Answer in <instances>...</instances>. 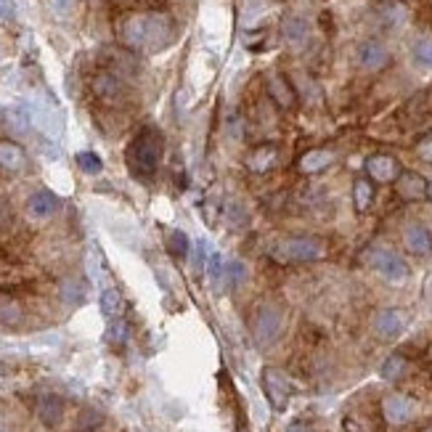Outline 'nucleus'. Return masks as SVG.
Returning a JSON list of instances; mask_svg holds the SVG:
<instances>
[{"instance_id": "obj_33", "label": "nucleus", "mask_w": 432, "mask_h": 432, "mask_svg": "<svg viewBox=\"0 0 432 432\" xmlns=\"http://www.w3.org/2000/svg\"><path fill=\"white\" fill-rule=\"evenodd\" d=\"M419 157H422V160H427V162H432V135L430 138H424L422 143H419Z\"/></svg>"}, {"instance_id": "obj_2", "label": "nucleus", "mask_w": 432, "mask_h": 432, "mask_svg": "<svg viewBox=\"0 0 432 432\" xmlns=\"http://www.w3.org/2000/svg\"><path fill=\"white\" fill-rule=\"evenodd\" d=\"M128 168H130L133 175L138 178H151L157 168H160V157H162V135L157 128H143L133 143L128 146Z\"/></svg>"}, {"instance_id": "obj_35", "label": "nucleus", "mask_w": 432, "mask_h": 432, "mask_svg": "<svg viewBox=\"0 0 432 432\" xmlns=\"http://www.w3.org/2000/svg\"><path fill=\"white\" fill-rule=\"evenodd\" d=\"M287 432H310V430L305 427V424H292V427H289Z\"/></svg>"}, {"instance_id": "obj_7", "label": "nucleus", "mask_w": 432, "mask_h": 432, "mask_svg": "<svg viewBox=\"0 0 432 432\" xmlns=\"http://www.w3.org/2000/svg\"><path fill=\"white\" fill-rule=\"evenodd\" d=\"M93 93L103 103H120L125 98V83L117 72H98L93 77Z\"/></svg>"}, {"instance_id": "obj_27", "label": "nucleus", "mask_w": 432, "mask_h": 432, "mask_svg": "<svg viewBox=\"0 0 432 432\" xmlns=\"http://www.w3.org/2000/svg\"><path fill=\"white\" fill-rule=\"evenodd\" d=\"M406 371V358L403 356H390L382 364V369H379V374H382V379H387V382H395V379H401Z\"/></svg>"}, {"instance_id": "obj_18", "label": "nucleus", "mask_w": 432, "mask_h": 432, "mask_svg": "<svg viewBox=\"0 0 432 432\" xmlns=\"http://www.w3.org/2000/svg\"><path fill=\"white\" fill-rule=\"evenodd\" d=\"M408 21V11L401 3H385L379 9V24L385 29H401Z\"/></svg>"}, {"instance_id": "obj_36", "label": "nucleus", "mask_w": 432, "mask_h": 432, "mask_svg": "<svg viewBox=\"0 0 432 432\" xmlns=\"http://www.w3.org/2000/svg\"><path fill=\"white\" fill-rule=\"evenodd\" d=\"M427 197L432 199V183H430V186H427Z\"/></svg>"}, {"instance_id": "obj_15", "label": "nucleus", "mask_w": 432, "mask_h": 432, "mask_svg": "<svg viewBox=\"0 0 432 432\" xmlns=\"http://www.w3.org/2000/svg\"><path fill=\"white\" fill-rule=\"evenodd\" d=\"M366 173L376 183H390V180L398 178V162L393 157H387V154H374L366 162Z\"/></svg>"}, {"instance_id": "obj_10", "label": "nucleus", "mask_w": 432, "mask_h": 432, "mask_svg": "<svg viewBox=\"0 0 432 432\" xmlns=\"http://www.w3.org/2000/svg\"><path fill=\"white\" fill-rule=\"evenodd\" d=\"M406 329V313L398 308H382L374 316V331L382 339H393Z\"/></svg>"}, {"instance_id": "obj_14", "label": "nucleus", "mask_w": 432, "mask_h": 432, "mask_svg": "<svg viewBox=\"0 0 432 432\" xmlns=\"http://www.w3.org/2000/svg\"><path fill=\"white\" fill-rule=\"evenodd\" d=\"M35 411H38L40 422L46 424V427H56L61 422V416H64V403H61V398L53 393H46L38 398V403H35Z\"/></svg>"}, {"instance_id": "obj_21", "label": "nucleus", "mask_w": 432, "mask_h": 432, "mask_svg": "<svg viewBox=\"0 0 432 432\" xmlns=\"http://www.w3.org/2000/svg\"><path fill=\"white\" fill-rule=\"evenodd\" d=\"M398 191H401L406 199H419L427 194V183H424V178H419V175L406 173L403 178H401V183H398Z\"/></svg>"}, {"instance_id": "obj_31", "label": "nucleus", "mask_w": 432, "mask_h": 432, "mask_svg": "<svg viewBox=\"0 0 432 432\" xmlns=\"http://www.w3.org/2000/svg\"><path fill=\"white\" fill-rule=\"evenodd\" d=\"M273 162H276V151H273V149H260L257 154H252L250 168L257 170V173H263V170L273 168Z\"/></svg>"}, {"instance_id": "obj_11", "label": "nucleus", "mask_w": 432, "mask_h": 432, "mask_svg": "<svg viewBox=\"0 0 432 432\" xmlns=\"http://www.w3.org/2000/svg\"><path fill=\"white\" fill-rule=\"evenodd\" d=\"M403 245L411 254L424 257V254L432 252V234L422 226V223H411V226L403 231Z\"/></svg>"}, {"instance_id": "obj_4", "label": "nucleus", "mask_w": 432, "mask_h": 432, "mask_svg": "<svg viewBox=\"0 0 432 432\" xmlns=\"http://www.w3.org/2000/svg\"><path fill=\"white\" fill-rule=\"evenodd\" d=\"M366 260L369 265L374 268L382 279H387L390 284H403L408 279V263H406L403 257L393 250H387V247H374V250H369L366 252Z\"/></svg>"}, {"instance_id": "obj_26", "label": "nucleus", "mask_w": 432, "mask_h": 432, "mask_svg": "<svg viewBox=\"0 0 432 432\" xmlns=\"http://www.w3.org/2000/svg\"><path fill=\"white\" fill-rule=\"evenodd\" d=\"M223 215H226L228 226H231V228H245L247 220H250V215H247V207L242 205V202H236V199L223 207Z\"/></svg>"}, {"instance_id": "obj_25", "label": "nucleus", "mask_w": 432, "mask_h": 432, "mask_svg": "<svg viewBox=\"0 0 432 432\" xmlns=\"http://www.w3.org/2000/svg\"><path fill=\"white\" fill-rule=\"evenodd\" d=\"M101 310L109 316V319H117L120 313H123V294H120V289H114V287H109V289H103L101 294Z\"/></svg>"}, {"instance_id": "obj_3", "label": "nucleus", "mask_w": 432, "mask_h": 432, "mask_svg": "<svg viewBox=\"0 0 432 432\" xmlns=\"http://www.w3.org/2000/svg\"><path fill=\"white\" fill-rule=\"evenodd\" d=\"M324 252H326L324 242L316 236H289L276 247V257L284 263H313V260H321Z\"/></svg>"}, {"instance_id": "obj_34", "label": "nucleus", "mask_w": 432, "mask_h": 432, "mask_svg": "<svg viewBox=\"0 0 432 432\" xmlns=\"http://www.w3.org/2000/svg\"><path fill=\"white\" fill-rule=\"evenodd\" d=\"M69 6H72V0H53V9H56L58 14H66Z\"/></svg>"}, {"instance_id": "obj_9", "label": "nucleus", "mask_w": 432, "mask_h": 432, "mask_svg": "<svg viewBox=\"0 0 432 432\" xmlns=\"http://www.w3.org/2000/svg\"><path fill=\"white\" fill-rule=\"evenodd\" d=\"M413 411H416V406L406 395H387L385 401H382V413H385L387 424H395V427L411 422Z\"/></svg>"}, {"instance_id": "obj_22", "label": "nucleus", "mask_w": 432, "mask_h": 432, "mask_svg": "<svg viewBox=\"0 0 432 432\" xmlns=\"http://www.w3.org/2000/svg\"><path fill=\"white\" fill-rule=\"evenodd\" d=\"M168 250L173 257H178V260H186L188 252H191V242H188V236L180 231V228H173L168 234Z\"/></svg>"}, {"instance_id": "obj_5", "label": "nucleus", "mask_w": 432, "mask_h": 432, "mask_svg": "<svg viewBox=\"0 0 432 432\" xmlns=\"http://www.w3.org/2000/svg\"><path fill=\"white\" fill-rule=\"evenodd\" d=\"M282 326H284L282 313L273 308V305H263V308L257 310L254 324H252L257 345H273V342L279 339V334H282Z\"/></svg>"}, {"instance_id": "obj_8", "label": "nucleus", "mask_w": 432, "mask_h": 432, "mask_svg": "<svg viewBox=\"0 0 432 432\" xmlns=\"http://www.w3.org/2000/svg\"><path fill=\"white\" fill-rule=\"evenodd\" d=\"M263 385H265V395H268V401L273 403V408H284L292 395V385H289V379L284 376V371H279V369H265Z\"/></svg>"}, {"instance_id": "obj_37", "label": "nucleus", "mask_w": 432, "mask_h": 432, "mask_svg": "<svg viewBox=\"0 0 432 432\" xmlns=\"http://www.w3.org/2000/svg\"><path fill=\"white\" fill-rule=\"evenodd\" d=\"M0 16H3V3H0Z\"/></svg>"}, {"instance_id": "obj_13", "label": "nucleus", "mask_w": 432, "mask_h": 432, "mask_svg": "<svg viewBox=\"0 0 432 432\" xmlns=\"http://www.w3.org/2000/svg\"><path fill=\"white\" fill-rule=\"evenodd\" d=\"M58 210V197L53 191H35L32 197L27 199V212L32 217H38V220H46V217L56 215Z\"/></svg>"}, {"instance_id": "obj_24", "label": "nucleus", "mask_w": 432, "mask_h": 432, "mask_svg": "<svg viewBox=\"0 0 432 432\" xmlns=\"http://www.w3.org/2000/svg\"><path fill=\"white\" fill-rule=\"evenodd\" d=\"M247 282V265L242 260H228L226 268H223V284L236 289V287H242Z\"/></svg>"}, {"instance_id": "obj_17", "label": "nucleus", "mask_w": 432, "mask_h": 432, "mask_svg": "<svg viewBox=\"0 0 432 432\" xmlns=\"http://www.w3.org/2000/svg\"><path fill=\"white\" fill-rule=\"evenodd\" d=\"M24 162H27V157H24V149L19 143L0 141V168L16 173V170L24 168Z\"/></svg>"}, {"instance_id": "obj_28", "label": "nucleus", "mask_w": 432, "mask_h": 432, "mask_svg": "<svg viewBox=\"0 0 432 432\" xmlns=\"http://www.w3.org/2000/svg\"><path fill=\"white\" fill-rule=\"evenodd\" d=\"M75 162H77V168L83 170V173H88V175H98L103 170V162L96 151H80L75 157Z\"/></svg>"}, {"instance_id": "obj_20", "label": "nucleus", "mask_w": 432, "mask_h": 432, "mask_svg": "<svg viewBox=\"0 0 432 432\" xmlns=\"http://www.w3.org/2000/svg\"><path fill=\"white\" fill-rule=\"evenodd\" d=\"M411 56L413 61H416V66L432 69V35H422V38L413 40Z\"/></svg>"}, {"instance_id": "obj_38", "label": "nucleus", "mask_w": 432, "mask_h": 432, "mask_svg": "<svg viewBox=\"0 0 432 432\" xmlns=\"http://www.w3.org/2000/svg\"><path fill=\"white\" fill-rule=\"evenodd\" d=\"M0 432H3V430H0Z\"/></svg>"}, {"instance_id": "obj_30", "label": "nucleus", "mask_w": 432, "mask_h": 432, "mask_svg": "<svg viewBox=\"0 0 432 432\" xmlns=\"http://www.w3.org/2000/svg\"><path fill=\"white\" fill-rule=\"evenodd\" d=\"M371 199H374V188H371V183H369V180H356V186H353V202H356V207L361 212L369 210Z\"/></svg>"}, {"instance_id": "obj_19", "label": "nucleus", "mask_w": 432, "mask_h": 432, "mask_svg": "<svg viewBox=\"0 0 432 432\" xmlns=\"http://www.w3.org/2000/svg\"><path fill=\"white\" fill-rule=\"evenodd\" d=\"M334 162V154L326 149H313V151H305L300 157V170L302 173H321L326 170Z\"/></svg>"}, {"instance_id": "obj_23", "label": "nucleus", "mask_w": 432, "mask_h": 432, "mask_svg": "<svg viewBox=\"0 0 432 432\" xmlns=\"http://www.w3.org/2000/svg\"><path fill=\"white\" fill-rule=\"evenodd\" d=\"M268 93L282 103V106H292V101H294V96H292V91H289V83L279 75L268 77Z\"/></svg>"}, {"instance_id": "obj_12", "label": "nucleus", "mask_w": 432, "mask_h": 432, "mask_svg": "<svg viewBox=\"0 0 432 432\" xmlns=\"http://www.w3.org/2000/svg\"><path fill=\"white\" fill-rule=\"evenodd\" d=\"M308 35H310V24L305 16H297V14H292L287 19L282 21V38L287 46H305L308 43Z\"/></svg>"}, {"instance_id": "obj_6", "label": "nucleus", "mask_w": 432, "mask_h": 432, "mask_svg": "<svg viewBox=\"0 0 432 432\" xmlns=\"http://www.w3.org/2000/svg\"><path fill=\"white\" fill-rule=\"evenodd\" d=\"M358 66L366 69V72H379L390 64V48L382 43V40H364L356 51Z\"/></svg>"}, {"instance_id": "obj_32", "label": "nucleus", "mask_w": 432, "mask_h": 432, "mask_svg": "<svg viewBox=\"0 0 432 432\" xmlns=\"http://www.w3.org/2000/svg\"><path fill=\"white\" fill-rule=\"evenodd\" d=\"M125 337H128V326H125V321H114L112 329H109V342H112V345H123Z\"/></svg>"}, {"instance_id": "obj_1", "label": "nucleus", "mask_w": 432, "mask_h": 432, "mask_svg": "<svg viewBox=\"0 0 432 432\" xmlns=\"http://www.w3.org/2000/svg\"><path fill=\"white\" fill-rule=\"evenodd\" d=\"M123 40L135 51H162L173 40V21L165 14H135L123 24Z\"/></svg>"}, {"instance_id": "obj_16", "label": "nucleus", "mask_w": 432, "mask_h": 432, "mask_svg": "<svg viewBox=\"0 0 432 432\" xmlns=\"http://www.w3.org/2000/svg\"><path fill=\"white\" fill-rule=\"evenodd\" d=\"M6 128H9V133L14 138H24L29 133V128H32V114L24 106H14L6 114Z\"/></svg>"}, {"instance_id": "obj_29", "label": "nucleus", "mask_w": 432, "mask_h": 432, "mask_svg": "<svg viewBox=\"0 0 432 432\" xmlns=\"http://www.w3.org/2000/svg\"><path fill=\"white\" fill-rule=\"evenodd\" d=\"M61 300H64L66 305H80V302L85 300V284L77 282V279L64 282V287H61Z\"/></svg>"}]
</instances>
